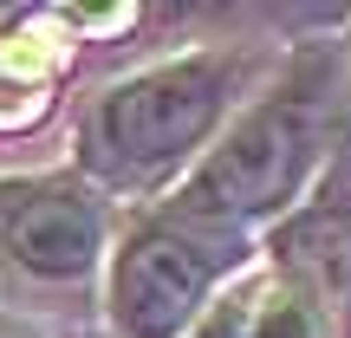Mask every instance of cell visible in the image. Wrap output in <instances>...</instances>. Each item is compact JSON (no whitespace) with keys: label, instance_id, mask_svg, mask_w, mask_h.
<instances>
[{"label":"cell","instance_id":"obj_1","mask_svg":"<svg viewBox=\"0 0 351 338\" xmlns=\"http://www.w3.org/2000/svg\"><path fill=\"white\" fill-rule=\"evenodd\" d=\"M247 78L254 59L241 46H195L104 85L78 117V169L91 189H163L208 156V143L241 111Z\"/></svg>","mask_w":351,"mask_h":338},{"label":"cell","instance_id":"obj_2","mask_svg":"<svg viewBox=\"0 0 351 338\" xmlns=\"http://www.w3.org/2000/svg\"><path fill=\"white\" fill-rule=\"evenodd\" d=\"M332 59H293L261 98H247L228 130L208 143L195 169L182 176L169 215L221 234H247L254 221H287L306 202L332 137Z\"/></svg>","mask_w":351,"mask_h":338},{"label":"cell","instance_id":"obj_3","mask_svg":"<svg viewBox=\"0 0 351 338\" xmlns=\"http://www.w3.org/2000/svg\"><path fill=\"white\" fill-rule=\"evenodd\" d=\"M247 241L221 228L150 215L111 254V332L117 338H189L215 306V287L241 267Z\"/></svg>","mask_w":351,"mask_h":338},{"label":"cell","instance_id":"obj_4","mask_svg":"<svg viewBox=\"0 0 351 338\" xmlns=\"http://www.w3.org/2000/svg\"><path fill=\"white\" fill-rule=\"evenodd\" d=\"M0 261L33 287H78L104 261V195L78 176L0 182Z\"/></svg>","mask_w":351,"mask_h":338},{"label":"cell","instance_id":"obj_5","mask_svg":"<svg viewBox=\"0 0 351 338\" xmlns=\"http://www.w3.org/2000/svg\"><path fill=\"white\" fill-rule=\"evenodd\" d=\"M267 254L280 287L300 293L332 338H351V150L332 156L287 221H274Z\"/></svg>","mask_w":351,"mask_h":338},{"label":"cell","instance_id":"obj_6","mask_svg":"<svg viewBox=\"0 0 351 338\" xmlns=\"http://www.w3.org/2000/svg\"><path fill=\"white\" fill-rule=\"evenodd\" d=\"M52 91V52L33 39H0V124H33Z\"/></svg>","mask_w":351,"mask_h":338},{"label":"cell","instance_id":"obj_7","mask_svg":"<svg viewBox=\"0 0 351 338\" xmlns=\"http://www.w3.org/2000/svg\"><path fill=\"white\" fill-rule=\"evenodd\" d=\"M254 338H332V332L319 326V313L293 287L261 280V287H254Z\"/></svg>","mask_w":351,"mask_h":338},{"label":"cell","instance_id":"obj_8","mask_svg":"<svg viewBox=\"0 0 351 338\" xmlns=\"http://www.w3.org/2000/svg\"><path fill=\"white\" fill-rule=\"evenodd\" d=\"M189 338H254V287H234L195 319Z\"/></svg>","mask_w":351,"mask_h":338},{"label":"cell","instance_id":"obj_9","mask_svg":"<svg viewBox=\"0 0 351 338\" xmlns=\"http://www.w3.org/2000/svg\"><path fill=\"white\" fill-rule=\"evenodd\" d=\"M0 338H39V332L26 326V319H7V313H0Z\"/></svg>","mask_w":351,"mask_h":338}]
</instances>
